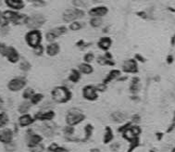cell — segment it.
I'll return each mask as SVG.
<instances>
[{
    "mask_svg": "<svg viewBox=\"0 0 175 152\" xmlns=\"http://www.w3.org/2000/svg\"><path fill=\"white\" fill-rule=\"evenodd\" d=\"M4 99L2 98V97L0 96V109H1L2 108H3V106H4Z\"/></svg>",
    "mask_w": 175,
    "mask_h": 152,
    "instance_id": "6f0895ef",
    "label": "cell"
},
{
    "mask_svg": "<svg viewBox=\"0 0 175 152\" xmlns=\"http://www.w3.org/2000/svg\"><path fill=\"white\" fill-rule=\"evenodd\" d=\"M132 124H133L132 122H125V123H122V125L120 126V127L118 128V132H119V133L124 132L126 129H128Z\"/></svg>",
    "mask_w": 175,
    "mask_h": 152,
    "instance_id": "7dc6e473",
    "label": "cell"
},
{
    "mask_svg": "<svg viewBox=\"0 0 175 152\" xmlns=\"http://www.w3.org/2000/svg\"><path fill=\"white\" fill-rule=\"evenodd\" d=\"M82 73L77 68H73L70 70L69 76H68V81L71 84H78L82 79Z\"/></svg>",
    "mask_w": 175,
    "mask_h": 152,
    "instance_id": "603a6c76",
    "label": "cell"
},
{
    "mask_svg": "<svg viewBox=\"0 0 175 152\" xmlns=\"http://www.w3.org/2000/svg\"><path fill=\"white\" fill-rule=\"evenodd\" d=\"M127 118V114L122 111H114L110 114V120L115 123H124Z\"/></svg>",
    "mask_w": 175,
    "mask_h": 152,
    "instance_id": "7402d4cb",
    "label": "cell"
},
{
    "mask_svg": "<svg viewBox=\"0 0 175 152\" xmlns=\"http://www.w3.org/2000/svg\"><path fill=\"white\" fill-rule=\"evenodd\" d=\"M34 93H35V91H34L33 88L28 86V87H25L24 89L22 90V95L21 96H22V98L24 100H30L31 97L34 95Z\"/></svg>",
    "mask_w": 175,
    "mask_h": 152,
    "instance_id": "d590c367",
    "label": "cell"
},
{
    "mask_svg": "<svg viewBox=\"0 0 175 152\" xmlns=\"http://www.w3.org/2000/svg\"><path fill=\"white\" fill-rule=\"evenodd\" d=\"M19 69L23 72H29L32 70V64L26 59H22L19 62Z\"/></svg>",
    "mask_w": 175,
    "mask_h": 152,
    "instance_id": "4dcf8cb0",
    "label": "cell"
},
{
    "mask_svg": "<svg viewBox=\"0 0 175 152\" xmlns=\"http://www.w3.org/2000/svg\"><path fill=\"white\" fill-rule=\"evenodd\" d=\"M14 131L10 128L5 127L3 129H0V143L6 145L12 142L14 139Z\"/></svg>",
    "mask_w": 175,
    "mask_h": 152,
    "instance_id": "2e32d148",
    "label": "cell"
},
{
    "mask_svg": "<svg viewBox=\"0 0 175 152\" xmlns=\"http://www.w3.org/2000/svg\"><path fill=\"white\" fill-rule=\"evenodd\" d=\"M59 146L57 144V143H52V144H50L47 147V151L48 152H54Z\"/></svg>",
    "mask_w": 175,
    "mask_h": 152,
    "instance_id": "f907efd6",
    "label": "cell"
},
{
    "mask_svg": "<svg viewBox=\"0 0 175 152\" xmlns=\"http://www.w3.org/2000/svg\"><path fill=\"white\" fill-rule=\"evenodd\" d=\"M68 31H69V28H68V26H66V25H59V26H56L52 29H50V32L57 37V39H58V38L61 36L67 34Z\"/></svg>",
    "mask_w": 175,
    "mask_h": 152,
    "instance_id": "484cf974",
    "label": "cell"
},
{
    "mask_svg": "<svg viewBox=\"0 0 175 152\" xmlns=\"http://www.w3.org/2000/svg\"><path fill=\"white\" fill-rule=\"evenodd\" d=\"M90 152H100V149L99 148H92L91 150H90Z\"/></svg>",
    "mask_w": 175,
    "mask_h": 152,
    "instance_id": "94428289",
    "label": "cell"
},
{
    "mask_svg": "<svg viewBox=\"0 0 175 152\" xmlns=\"http://www.w3.org/2000/svg\"><path fill=\"white\" fill-rule=\"evenodd\" d=\"M85 26V23L82 21H74L70 23H69V30L71 32H78L81 31L82 29H83Z\"/></svg>",
    "mask_w": 175,
    "mask_h": 152,
    "instance_id": "83f0119b",
    "label": "cell"
},
{
    "mask_svg": "<svg viewBox=\"0 0 175 152\" xmlns=\"http://www.w3.org/2000/svg\"><path fill=\"white\" fill-rule=\"evenodd\" d=\"M32 103L30 102V100H23L22 102L19 105L18 107V112L20 114H25L29 113L31 108H32Z\"/></svg>",
    "mask_w": 175,
    "mask_h": 152,
    "instance_id": "4316f807",
    "label": "cell"
},
{
    "mask_svg": "<svg viewBox=\"0 0 175 152\" xmlns=\"http://www.w3.org/2000/svg\"><path fill=\"white\" fill-rule=\"evenodd\" d=\"M82 95L84 99L88 101H95L98 98V91L94 84L84 85L82 89Z\"/></svg>",
    "mask_w": 175,
    "mask_h": 152,
    "instance_id": "9c48e42d",
    "label": "cell"
},
{
    "mask_svg": "<svg viewBox=\"0 0 175 152\" xmlns=\"http://www.w3.org/2000/svg\"><path fill=\"white\" fill-rule=\"evenodd\" d=\"M104 57L105 58H107L108 59H113V54H112L110 51H109V50H108V51H106V52H104Z\"/></svg>",
    "mask_w": 175,
    "mask_h": 152,
    "instance_id": "db71d44e",
    "label": "cell"
},
{
    "mask_svg": "<svg viewBox=\"0 0 175 152\" xmlns=\"http://www.w3.org/2000/svg\"><path fill=\"white\" fill-rule=\"evenodd\" d=\"M121 71L125 74H137L139 72V63L133 58L122 61Z\"/></svg>",
    "mask_w": 175,
    "mask_h": 152,
    "instance_id": "52a82bcc",
    "label": "cell"
},
{
    "mask_svg": "<svg viewBox=\"0 0 175 152\" xmlns=\"http://www.w3.org/2000/svg\"><path fill=\"white\" fill-rule=\"evenodd\" d=\"M127 79H128V76L127 75H125V76H121L120 75L117 81L118 82H125V81H127Z\"/></svg>",
    "mask_w": 175,
    "mask_h": 152,
    "instance_id": "9f6ffc18",
    "label": "cell"
},
{
    "mask_svg": "<svg viewBox=\"0 0 175 152\" xmlns=\"http://www.w3.org/2000/svg\"><path fill=\"white\" fill-rule=\"evenodd\" d=\"M173 36H174V38H175V34H174V35H173Z\"/></svg>",
    "mask_w": 175,
    "mask_h": 152,
    "instance_id": "e7e4bbea",
    "label": "cell"
},
{
    "mask_svg": "<svg viewBox=\"0 0 175 152\" xmlns=\"http://www.w3.org/2000/svg\"><path fill=\"white\" fill-rule=\"evenodd\" d=\"M5 58L7 59V60L9 63H11V64H17V63H19L20 60L21 59L20 52L18 51V49L13 46H8V51H7Z\"/></svg>",
    "mask_w": 175,
    "mask_h": 152,
    "instance_id": "4fadbf2b",
    "label": "cell"
},
{
    "mask_svg": "<svg viewBox=\"0 0 175 152\" xmlns=\"http://www.w3.org/2000/svg\"><path fill=\"white\" fill-rule=\"evenodd\" d=\"M122 71L121 70H119V69H111L108 74L106 75V77L103 79V83L106 84H108L110 83H112L113 81H117L119 79V77L121 75Z\"/></svg>",
    "mask_w": 175,
    "mask_h": 152,
    "instance_id": "d6986e66",
    "label": "cell"
},
{
    "mask_svg": "<svg viewBox=\"0 0 175 152\" xmlns=\"http://www.w3.org/2000/svg\"><path fill=\"white\" fill-rule=\"evenodd\" d=\"M8 46L7 44H5L3 42H0V56L5 58L7 51H8Z\"/></svg>",
    "mask_w": 175,
    "mask_h": 152,
    "instance_id": "ee69618b",
    "label": "cell"
},
{
    "mask_svg": "<svg viewBox=\"0 0 175 152\" xmlns=\"http://www.w3.org/2000/svg\"><path fill=\"white\" fill-rule=\"evenodd\" d=\"M26 1L35 8H45L47 5L45 0H26Z\"/></svg>",
    "mask_w": 175,
    "mask_h": 152,
    "instance_id": "f35d334b",
    "label": "cell"
},
{
    "mask_svg": "<svg viewBox=\"0 0 175 152\" xmlns=\"http://www.w3.org/2000/svg\"><path fill=\"white\" fill-rule=\"evenodd\" d=\"M2 5V1H1V0H0V6H1Z\"/></svg>",
    "mask_w": 175,
    "mask_h": 152,
    "instance_id": "be15d7a7",
    "label": "cell"
},
{
    "mask_svg": "<svg viewBox=\"0 0 175 152\" xmlns=\"http://www.w3.org/2000/svg\"><path fill=\"white\" fill-rule=\"evenodd\" d=\"M120 148V144L119 143H113L110 145V149L112 151H118Z\"/></svg>",
    "mask_w": 175,
    "mask_h": 152,
    "instance_id": "f5cc1de1",
    "label": "cell"
},
{
    "mask_svg": "<svg viewBox=\"0 0 175 152\" xmlns=\"http://www.w3.org/2000/svg\"><path fill=\"white\" fill-rule=\"evenodd\" d=\"M140 134H141V128L137 124H133V125L132 124L128 129H126L124 132L121 133L122 137L129 142L133 141V139L137 137H139Z\"/></svg>",
    "mask_w": 175,
    "mask_h": 152,
    "instance_id": "8fae6325",
    "label": "cell"
},
{
    "mask_svg": "<svg viewBox=\"0 0 175 152\" xmlns=\"http://www.w3.org/2000/svg\"><path fill=\"white\" fill-rule=\"evenodd\" d=\"M35 122V119L33 116H32L29 113L20 114V116L18 119V124L21 128H27L31 126Z\"/></svg>",
    "mask_w": 175,
    "mask_h": 152,
    "instance_id": "ac0fdd59",
    "label": "cell"
},
{
    "mask_svg": "<svg viewBox=\"0 0 175 152\" xmlns=\"http://www.w3.org/2000/svg\"><path fill=\"white\" fill-rule=\"evenodd\" d=\"M56 113L51 109H41L38 112L34 114L35 121L40 122H51L55 118Z\"/></svg>",
    "mask_w": 175,
    "mask_h": 152,
    "instance_id": "30bf717a",
    "label": "cell"
},
{
    "mask_svg": "<svg viewBox=\"0 0 175 152\" xmlns=\"http://www.w3.org/2000/svg\"><path fill=\"white\" fill-rule=\"evenodd\" d=\"M16 149H17V145L14 141H12V142L5 145V150L7 152H14Z\"/></svg>",
    "mask_w": 175,
    "mask_h": 152,
    "instance_id": "b9f144b4",
    "label": "cell"
},
{
    "mask_svg": "<svg viewBox=\"0 0 175 152\" xmlns=\"http://www.w3.org/2000/svg\"><path fill=\"white\" fill-rule=\"evenodd\" d=\"M86 16V12L80 8H69L62 13V21L65 23H70L74 21H81Z\"/></svg>",
    "mask_w": 175,
    "mask_h": 152,
    "instance_id": "7a4b0ae2",
    "label": "cell"
},
{
    "mask_svg": "<svg viewBox=\"0 0 175 152\" xmlns=\"http://www.w3.org/2000/svg\"><path fill=\"white\" fill-rule=\"evenodd\" d=\"M141 90V79L138 76H133L129 85V91L132 95H137Z\"/></svg>",
    "mask_w": 175,
    "mask_h": 152,
    "instance_id": "ffe728a7",
    "label": "cell"
},
{
    "mask_svg": "<svg viewBox=\"0 0 175 152\" xmlns=\"http://www.w3.org/2000/svg\"><path fill=\"white\" fill-rule=\"evenodd\" d=\"M28 84V80L25 76L22 75H19V76H15V77L11 78L8 84H7V88L10 91V92H20L21 90H23L25 87L27 86Z\"/></svg>",
    "mask_w": 175,
    "mask_h": 152,
    "instance_id": "5b68a950",
    "label": "cell"
},
{
    "mask_svg": "<svg viewBox=\"0 0 175 152\" xmlns=\"http://www.w3.org/2000/svg\"><path fill=\"white\" fill-rule=\"evenodd\" d=\"M170 46H175V38H174V36H172L171 39H170Z\"/></svg>",
    "mask_w": 175,
    "mask_h": 152,
    "instance_id": "680465c9",
    "label": "cell"
},
{
    "mask_svg": "<svg viewBox=\"0 0 175 152\" xmlns=\"http://www.w3.org/2000/svg\"><path fill=\"white\" fill-rule=\"evenodd\" d=\"M44 97H45L44 94H42V93H36V92H35V93H34V95L31 97L30 102L32 103V105H33V106L38 105L39 103H41L42 101H43Z\"/></svg>",
    "mask_w": 175,
    "mask_h": 152,
    "instance_id": "e575fe53",
    "label": "cell"
},
{
    "mask_svg": "<svg viewBox=\"0 0 175 152\" xmlns=\"http://www.w3.org/2000/svg\"><path fill=\"white\" fill-rule=\"evenodd\" d=\"M25 140H26L27 147L29 148H32V147L39 145L43 142V136L39 134L34 133L33 129H28L26 132Z\"/></svg>",
    "mask_w": 175,
    "mask_h": 152,
    "instance_id": "ba28073f",
    "label": "cell"
},
{
    "mask_svg": "<svg viewBox=\"0 0 175 152\" xmlns=\"http://www.w3.org/2000/svg\"><path fill=\"white\" fill-rule=\"evenodd\" d=\"M93 131H94V126L90 123L86 124L84 126V136H83V139L82 141H87L89 140L90 137L92 136L93 135Z\"/></svg>",
    "mask_w": 175,
    "mask_h": 152,
    "instance_id": "d6a6232c",
    "label": "cell"
},
{
    "mask_svg": "<svg viewBox=\"0 0 175 152\" xmlns=\"http://www.w3.org/2000/svg\"><path fill=\"white\" fill-rule=\"evenodd\" d=\"M63 134L65 135V136H72L74 134V126H70L67 124L63 128Z\"/></svg>",
    "mask_w": 175,
    "mask_h": 152,
    "instance_id": "ab89813d",
    "label": "cell"
},
{
    "mask_svg": "<svg viewBox=\"0 0 175 152\" xmlns=\"http://www.w3.org/2000/svg\"><path fill=\"white\" fill-rule=\"evenodd\" d=\"M9 123V117L8 113L5 111H0V129L7 127V125Z\"/></svg>",
    "mask_w": 175,
    "mask_h": 152,
    "instance_id": "1f68e13d",
    "label": "cell"
},
{
    "mask_svg": "<svg viewBox=\"0 0 175 152\" xmlns=\"http://www.w3.org/2000/svg\"><path fill=\"white\" fill-rule=\"evenodd\" d=\"M54 152H70L69 151V149L68 148H66V147H58Z\"/></svg>",
    "mask_w": 175,
    "mask_h": 152,
    "instance_id": "11a10c76",
    "label": "cell"
},
{
    "mask_svg": "<svg viewBox=\"0 0 175 152\" xmlns=\"http://www.w3.org/2000/svg\"><path fill=\"white\" fill-rule=\"evenodd\" d=\"M3 18H2V11H0V25L3 23Z\"/></svg>",
    "mask_w": 175,
    "mask_h": 152,
    "instance_id": "91938a15",
    "label": "cell"
},
{
    "mask_svg": "<svg viewBox=\"0 0 175 152\" xmlns=\"http://www.w3.org/2000/svg\"><path fill=\"white\" fill-rule=\"evenodd\" d=\"M104 24V20L103 18L99 17H91L89 20V25L93 29H98Z\"/></svg>",
    "mask_w": 175,
    "mask_h": 152,
    "instance_id": "f546056e",
    "label": "cell"
},
{
    "mask_svg": "<svg viewBox=\"0 0 175 152\" xmlns=\"http://www.w3.org/2000/svg\"><path fill=\"white\" fill-rule=\"evenodd\" d=\"M5 5L12 10L20 11L25 8L24 0H5Z\"/></svg>",
    "mask_w": 175,
    "mask_h": 152,
    "instance_id": "44dd1931",
    "label": "cell"
},
{
    "mask_svg": "<svg viewBox=\"0 0 175 152\" xmlns=\"http://www.w3.org/2000/svg\"><path fill=\"white\" fill-rule=\"evenodd\" d=\"M95 61L99 66H108V67H114L116 65V62L113 59H108L104 57V55H100L95 58Z\"/></svg>",
    "mask_w": 175,
    "mask_h": 152,
    "instance_id": "d4e9b609",
    "label": "cell"
},
{
    "mask_svg": "<svg viewBox=\"0 0 175 152\" xmlns=\"http://www.w3.org/2000/svg\"><path fill=\"white\" fill-rule=\"evenodd\" d=\"M44 151H45V146L42 143L30 148V152H44Z\"/></svg>",
    "mask_w": 175,
    "mask_h": 152,
    "instance_id": "bcb514c9",
    "label": "cell"
},
{
    "mask_svg": "<svg viewBox=\"0 0 175 152\" xmlns=\"http://www.w3.org/2000/svg\"><path fill=\"white\" fill-rule=\"evenodd\" d=\"M133 59H134L137 62H138V63H140V64H144V63H145V62L147 61L146 58L144 57V56H143L142 54H140V53H135Z\"/></svg>",
    "mask_w": 175,
    "mask_h": 152,
    "instance_id": "7bdbcfd3",
    "label": "cell"
},
{
    "mask_svg": "<svg viewBox=\"0 0 175 152\" xmlns=\"http://www.w3.org/2000/svg\"><path fill=\"white\" fill-rule=\"evenodd\" d=\"M136 15L138 16V17H140L141 19H143V20H147V19H149L148 13H147L146 11H144V10H142V11H137V12H136Z\"/></svg>",
    "mask_w": 175,
    "mask_h": 152,
    "instance_id": "c3c4849f",
    "label": "cell"
},
{
    "mask_svg": "<svg viewBox=\"0 0 175 152\" xmlns=\"http://www.w3.org/2000/svg\"><path fill=\"white\" fill-rule=\"evenodd\" d=\"M95 88H96V90L98 91V93H102V92H105L107 90L108 84H104L102 82V83H100V84H97L95 85Z\"/></svg>",
    "mask_w": 175,
    "mask_h": 152,
    "instance_id": "f6af8a7d",
    "label": "cell"
},
{
    "mask_svg": "<svg viewBox=\"0 0 175 152\" xmlns=\"http://www.w3.org/2000/svg\"><path fill=\"white\" fill-rule=\"evenodd\" d=\"M46 22V17L42 13H33L32 15H28V19L26 21V26L29 30L33 29H41Z\"/></svg>",
    "mask_w": 175,
    "mask_h": 152,
    "instance_id": "8992f818",
    "label": "cell"
},
{
    "mask_svg": "<svg viewBox=\"0 0 175 152\" xmlns=\"http://www.w3.org/2000/svg\"><path fill=\"white\" fill-rule=\"evenodd\" d=\"M132 121V123H134V124H138L139 122H140V121H141V117H140V115L139 114H134V115H133L132 116V119H131Z\"/></svg>",
    "mask_w": 175,
    "mask_h": 152,
    "instance_id": "681fc988",
    "label": "cell"
},
{
    "mask_svg": "<svg viewBox=\"0 0 175 152\" xmlns=\"http://www.w3.org/2000/svg\"><path fill=\"white\" fill-rule=\"evenodd\" d=\"M51 98L54 103L64 104L72 98V93L66 85L55 86L51 90Z\"/></svg>",
    "mask_w": 175,
    "mask_h": 152,
    "instance_id": "6da1fadb",
    "label": "cell"
},
{
    "mask_svg": "<svg viewBox=\"0 0 175 152\" xmlns=\"http://www.w3.org/2000/svg\"><path fill=\"white\" fill-rule=\"evenodd\" d=\"M173 62H174V57L171 54L168 55L166 57V63H167L168 65H170V64H172Z\"/></svg>",
    "mask_w": 175,
    "mask_h": 152,
    "instance_id": "816d5d0a",
    "label": "cell"
},
{
    "mask_svg": "<svg viewBox=\"0 0 175 152\" xmlns=\"http://www.w3.org/2000/svg\"><path fill=\"white\" fill-rule=\"evenodd\" d=\"M95 53L94 52H92V51H88V52H86L84 55H83V62H86V63H92L95 60Z\"/></svg>",
    "mask_w": 175,
    "mask_h": 152,
    "instance_id": "74e56055",
    "label": "cell"
},
{
    "mask_svg": "<svg viewBox=\"0 0 175 152\" xmlns=\"http://www.w3.org/2000/svg\"><path fill=\"white\" fill-rule=\"evenodd\" d=\"M140 145V141H139V137H137L135 139H133V141L130 142V147L128 149V152H132L133 150H134L137 147Z\"/></svg>",
    "mask_w": 175,
    "mask_h": 152,
    "instance_id": "60d3db41",
    "label": "cell"
},
{
    "mask_svg": "<svg viewBox=\"0 0 175 152\" xmlns=\"http://www.w3.org/2000/svg\"><path fill=\"white\" fill-rule=\"evenodd\" d=\"M84 120H85V115L78 108H72L69 109L66 114V118H65L66 123L70 126L78 125L79 123L83 122Z\"/></svg>",
    "mask_w": 175,
    "mask_h": 152,
    "instance_id": "277c9868",
    "label": "cell"
},
{
    "mask_svg": "<svg viewBox=\"0 0 175 152\" xmlns=\"http://www.w3.org/2000/svg\"><path fill=\"white\" fill-rule=\"evenodd\" d=\"M33 53L35 57L37 58H41L45 54V46H44L43 44L37 46L36 47L33 48Z\"/></svg>",
    "mask_w": 175,
    "mask_h": 152,
    "instance_id": "836d02e7",
    "label": "cell"
},
{
    "mask_svg": "<svg viewBox=\"0 0 175 152\" xmlns=\"http://www.w3.org/2000/svg\"><path fill=\"white\" fill-rule=\"evenodd\" d=\"M43 33L40 29H33L29 30L24 36V40L26 45L30 48H34L37 46H39L43 42Z\"/></svg>",
    "mask_w": 175,
    "mask_h": 152,
    "instance_id": "3957f363",
    "label": "cell"
},
{
    "mask_svg": "<svg viewBox=\"0 0 175 152\" xmlns=\"http://www.w3.org/2000/svg\"><path fill=\"white\" fill-rule=\"evenodd\" d=\"M93 46V43L91 42H85L83 39H80L78 40L76 43H75V46L78 47L80 50H85V49H88Z\"/></svg>",
    "mask_w": 175,
    "mask_h": 152,
    "instance_id": "8d00e7d4",
    "label": "cell"
},
{
    "mask_svg": "<svg viewBox=\"0 0 175 152\" xmlns=\"http://www.w3.org/2000/svg\"><path fill=\"white\" fill-rule=\"evenodd\" d=\"M108 29H109V27H108V26H107L106 28H104V29H103V33H108Z\"/></svg>",
    "mask_w": 175,
    "mask_h": 152,
    "instance_id": "6125c7cd",
    "label": "cell"
},
{
    "mask_svg": "<svg viewBox=\"0 0 175 152\" xmlns=\"http://www.w3.org/2000/svg\"><path fill=\"white\" fill-rule=\"evenodd\" d=\"M77 69L81 71L82 74H84V75L93 74L94 71H95V68L91 63H86V62H83V61L81 62L80 64L78 65Z\"/></svg>",
    "mask_w": 175,
    "mask_h": 152,
    "instance_id": "cb8c5ba5",
    "label": "cell"
},
{
    "mask_svg": "<svg viewBox=\"0 0 175 152\" xmlns=\"http://www.w3.org/2000/svg\"><path fill=\"white\" fill-rule=\"evenodd\" d=\"M112 44H113V40H112L110 36H102L98 39L96 46L100 50H102L103 52H106L111 48Z\"/></svg>",
    "mask_w": 175,
    "mask_h": 152,
    "instance_id": "e0dca14e",
    "label": "cell"
},
{
    "mask_svg": "<svg viewBox=\"0 0 175 152\" xmlns=\"http://www.w3.org/2000/svg\"><path fill=\"white\" fill-rule=\"evenodd\" d=\"M51 122H44L40 126V133L45 137H53L56 134L57 125Z\"/></svg>",
    "mask_w": 175,
    "mask_h": 152,
    "instance_id": "7c38bea8",
    "label": "cell"
},
{
    "mask_svg": "<svg viewBox=\"0 0 175 152\" xmlns=\"http://www.w3.org/2000/svg\"><path fill=\"white\" fill-rule=\"evenodd\" d=\"M113 138H114V135H113V132H112V129L109 126H107L105 128V133L103 135V143L106 145L110 144V142L113 140Z\"/></svg>",
    "mask_w": 175,
    "mask_h": 152,
    "instance_id": "f1b7e54d",
    "label": "cell"
},
{
    "mask_svg": "<svg viewBox=\"0 0 175 152\" xmlns=\"http://www.w3.org/2000/svg\"><path fill=\"white\" fill-rule=\"evenodd\" d=\"M108 8L106 7V6H95V7H93L91 8L88 12H87V14H88L91 17H99V18H104L105 16L108 15Z\"/></svg>",
    "mask_w": 175,
    "mask_h": 152,
    "instance_id": "5bb4252c",
    "label": "cell"
},
{
    "mask_svg": "<svg viewBox=\"0 0 175 152\" xmlns=\"http://www.w3.org/2000/svg\"><path fill=\"white\" fill-rule=\"evenodd\" d=\"M60 45L58 42H52V43H47L45 46V55L49 58H55L59 55L60 53Z\"/></svg>",
    "mask_w": 175,
    "mask_h": 152,
    "instance_id": "9a60e30c",
    "label": "cell"
}]
</instances>
